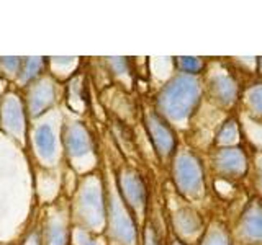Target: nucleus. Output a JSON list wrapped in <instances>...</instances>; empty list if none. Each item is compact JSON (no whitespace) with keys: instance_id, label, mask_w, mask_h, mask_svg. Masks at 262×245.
<instances>
[{"instance_id":"f257e3e1","label":"nucleus","mask_w":262,"mask_h":245,"mask_svg":"<svg viewBox=\"0 0 262 245\" xmlns=\"http://www.w3.org/2000/svg\"><path fill=\"white\" fill-rule=\"evenodd\" d=\"M72 216L80 224L79 227L94 232L105 220V201L98 178L89 175L80 183L72 201Z\"/></svg>"},{"instance_id":"f03ea898","label":"nucleus","mask_w":262,"mask_h":245,"mask_svg":"<svg viewBox=\"0 0 262 245\" xmlns=\"http://www.w3.org/2000/svg\"><path fill=\"white\" fill-rule=\"evenodd\" d=\"M200 88L196 80L192 77H177L170 82L159 95V108L164 114H167L172 119H184L187 118L193 106L199 102Z\"/></svg>"},{"instance_id":"7ed1b4c3","label":"nucleus","mask_w":262,"mask_h":245,"mask_svg":"<svg viewBox=\"0 0 262 245\" xmlns=\"http://www.w3.org/2000/svg\"><path fill=\"white\" fill-rule=\"evenodd\" d=\"M62 142L68 157L74 162L87 157L94 151V142L87 128L82 122H68L62 131Z\"/></svg>"},{"instance_id":"20e7f679","label":"nucleus","mask_w":262,"mask_h":245,"mask_svg":"<svg viewBox=\"0 0 262 245\" xmlns=\"http://www.w3.org/2000/svg\"><path fill=\"white\" fill-rule=\"evenodd\" d=\"M108 229L112 239L120 245H129L135 240V223L118 200H108Z\"/></svg>"},{"instance_id":"39448f33","label":"nucleus","mask_w":262,"mask_h":245,"mask_svg":"<svg viewBox=\"0 0 262 245\" xmlns=\"http://www.w3.org/2000/svg\"><path fill=\"white\" fill-rule=\"evenodd\" d=\"M25 106L18 95L7 93L0 103V126L13 137L21 139L25 134Z\"/></svg>"},{"instance_id":"423d86ee","label":"nucleus","mask_w":262,"mask_h":245,"mask_svg":"<svg viewBox=\"0 0 262 245\" xmlns=\"http://www.w3.org/2000/svg\"><path fill=\"white\" fill-rule=\"evenodd\" d=\"M56 100V88L51 79L39 77L28 87L27 95V110L31 118L39 116L45 113Z\"/></svg>"},{"instance_id":"0eeeda50","label":"nucleus","mask_w":262,"mask_h":245,"mask_svg":"<svg viewBox=\"0 0 262 245\" xmlns=\"http://www.w3.org/2000/svg\"><path fill=\"white\" fill-rule=\"evenodd\" d=\"M41 245H68L71 239L69 216L61 209L48 212L43 223V231H39Z\"/></svg>"},{"instance_id":"6e6552de","label":"nucleus","mask_w":262,"mask_h":245,"mask_svg":"<svg viewBox=\"0 0 262 245\" xmlns=\"http://www.w3.org/2000/svg\"><path fill=\"white\" fill-rule=\"evenodd\" d=\"M146 128L151 136V141L159 155H169L174 151V134H172L167 122L156 113H149L146 116Z\"/></svg>"},{"instance_id":"1a4fd4ad","label":"nucleus","mask_w":262,"mask_h":245,"mask_svg":"<svg viewBox=\"0 0 262 245\" xmlns=\"http://www.w3.org/2000/svg\"><path fill=\"white\" fill-rule=\"evenodd\" d=\"M176 177H177V183L182 188L184 193L196 194L200 191V188H202L200 167H199V163L188 157V155H182V157L177 160Z\"/></svg>"},{"instance_id":"9d476101","label":"nucleus","mask_w":262,"mask_h":245,"mask_svg":"<svg viewBox=\"0 0 262 245\" xmlns=\"http://www.w3.org/2000/svg\"><path fill=\"white\" fill-rule=\"evenodd\" d=\"M120 191L123 200L133 209H141L146 204V188L138 174L125 170L120 175Z\"/></svg>"},{"instance_id":"9b49d317","label":"nucleus","mask_w":262,"mask_h":245,"mask_svg":"<svg viewBox=\"0 0 262 245\" xmlns=\"http://www.w3.org/2000/svg\"><path fill=\"white\" fill-rule=\"evenodd\" d=\"M33 145L41 159L51 160L56 154V137L49 125H39L33 133Z\"/></svg>"},{"instance_id":"f8f14e48","label":"nucleus","mask_w":262,"mask_h":245,"mask_svg":"<svg viewBox=\"0 0 262 245\" xmlns=\"http://www.w3.org/2000/svg\"><path fill=\"white\" fill-rule=\"evenodd\" d=\"M45 57H23L21 69L16 82L21 85H31L33 82L39 79L41 72L45 69Z\"/></svg>"},{"instance_id":"ddd939ff","label":"nucleus","mask_w":262,"mask_h":245,"mask_svg":"<svg viewBox=\"0 0 262 245\" xmlns=\"http://www.w3.org/2000/svg\"><path fill=\"white\" fill-rule=\"evenodd\" d=\"M220 167L228 174H239L244 170V157L237 149H225L220 154Z\"/></svg>"},{"instance_id":"4468645a","label":"nucleus","mask_w":262,"mask_h":245,"mask_svg":"<svg viewBox=\"0 0 262 245\" xmlns=\"http://www.w3.org/2000/svg\"><path fill=\"white\" fill-rule=\"evenodd\" d=\"M76 102L84 108L87 105V95H85V87H84V80L80 77H72L68 87V105L74 110L76 108Z\"/></svg>"},{"instance_id":"2eb2a0df","label":"nucleus","mask_w":262,"mask_h":245,"mask_svg":"<svg viewBox=\"0 0 262 245\" xmlns=\"http://www.w3.org/2000/svg\"><path fill=\"white\" fill-rule=\"evenodd\" d=\"M244 232L251 239H262V211L254 208L244 217Z\"/></svg>"},{"instance_id":"dca6fc26","label":"nucleus","mask_w":262,"mask_h":245,"mask_svg":"<svg viewBox=\"0 0 262 245\" xmlns=\"http://www.w3.org/2000/svg\"><path fill=\"white\" fill-rule=\"evenodd\" d=\"M213 92L223 103H229L236 96V85L228 77H216L213 82Z\"/></svg>"},{"instance_id":"f3484780","label":"nucleus","mask_w":262,"mask_h":245,"mask_svg":"<svg viewBox=\"0 0 262 245\" xmlns=\"http://www.w3.org/2000/svg\"><path fill=\"white\" fill-rule=\"evenodd\" d=\"M71 242H72V245H102L100 240L94 235V232L87 231V229H82L79 226L72 227Z\"/></svg>"},{"instance_id":"a211bd4d","label":"nucleus","mask_w":262,"mask_h":245,"mask_svg":"<svg viewBox=\"0 0 262 245\" xmlns=\"http://www.w3.org/2000/svg\"><path fill=\"white\" fill-rule=\"evenodd\" d=\"M23 57H0V67H2L4 74L7 77L18 79V74L21 69Z\"/></svg>"},{"instance_id":"6ab92c4d","label":"nucleus","mask_w":262,"mask_h":245,"mask_svg":"<svg viewBox=\"0 0 262 245\" xmlns=\"http://www.w3.org/2000/svg\"><path fill=\"white\" fill-rule=\"evenodd\" d=\"M180 65L188 72H195L200 69V61L196 57H180Z\"/></svg>"},{"instance_id":"aec40b11","label":"nucleus","mask_w":262,"mask_h":245,"mask_svg":"<svg viewBox=\"0 0 262 245\" xmlns=\"http://www.w3.org/2000/svg\"><path fill=\"white\" fill-rule=\"evenodd\" d=\"M203 245H228V240L221 232H213Z\"/></svg>"},{"instance_id":"412c9836","label":"nucleus","mask_w":262,"mask_h":245,"mask_svg":"<svg viewBox=\"0 0 262 245\" xmlns=\"http://www.w3.org/2000/svg\"><path fill=\"white\" fill-rule=\"evenodd\" d=\"M251 103H252V106L259 113H262V87L252 90V93H251Z\"/></svg>"},{"instance_id":"4be33fe9","label":"nucleus","mask_w":262,"mask_h":245,"mask_svg":"<svg viewBox=\"0 0 262 245\" xmlns=\"http://www.w3.org/2000/svg\"><path fill=\"white\" fill-rule=\"evenodd\" d=\"M21 245H41V235L38 229H33V231L25 237Z\"/></svg>"}]
</instances>
